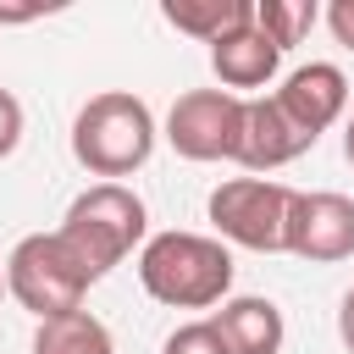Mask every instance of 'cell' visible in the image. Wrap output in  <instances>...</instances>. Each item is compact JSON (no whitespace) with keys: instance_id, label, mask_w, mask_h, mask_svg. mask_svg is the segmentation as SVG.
<instances>
[{"instance_id":"cell-1","label":"cell","mask_w":354,"mask_h":354,"mask_svg":"<svg viewBox=\"0 0 354 354\" xmlns=\"http://www.w3.org/2000/svg\"><path fill=\"white\" fill-rule=\"evenodd\" d=\"M138 282L149 299H160L171 310H210L232 288V254L221 238L171 227L138 249Z\"/></svg>"},{"instance_id":"cell-2","label":"cell","mask_w":354,"mask_h":354,"mask_svg":"<svg viewBox=\"0 0 354 354\" xmlns=\"http://www.w3.org/2000/svg\"><path fill=\"white\" fill-rule=\"evenodd\" d=\"M155 149V116L138 94L127 88H105L94 94L77 122H72V155L77 166H88L94 177L116 183V177H133Z\"/></svg>"},{"instance_id":"cell-3","label":"cell","mask_w":354,"mask_h":354,"mask_svg":"<svg viewBox=\"0 0 354 354\" xmlns=\"http://www.w3.org/2000/svg\"><path fill=\"white\" fill-rule=\"evenodd\" d=\"M144 199L133 194V188H122V183H94V188H83L72 205H66V216H61V238H66V249L88 266V277L100 282L111 266H122L127 254H133V243L144 238Z\"/></svg>"},{"instance_id":"cell-4","label":"cell","mask_w":354,"mask_h":354,"mask_svg":"<svg viewBox=\"0 0 354 354\" xmlns=\"http://www.w3.org/2000/svg\"><path fill=\"white\" fill-rule=\"evenodd\" d=\"M94 288L88 266L66 249L61 232H28L11 254H6V293L33 310L39 321H55V315H72L83 310V293Z\"/></svg>"},{"instance_id":"cell-5","label":"cell","mask_w":354,"mask_h":354,"mask_svg":"<svg viewBox=\"0 0 354 354\" xmlns=\"http://www.w3.org/2000/svg\"><path fill=\"white\" fill-rule=\"evenodd\" d=\"M288 205H293V188H282L271 177H227L210 194V221L227 243L277 254V249H288Z\"/></svg>"},{"instance_id":"cell-6","label":"cell","mask_w":354,"mask_h":354,"mask_svg":"<svg viewBox=\"0 0 354 354\" xmlns=\"http://www.w3.org/2000/svg\"><path fill=\"white\" fill-rule=\"evenodd\" d=\"M243 111H249V100H238L227 88H188V94H177V105L166 116V144L183 160H238Z\"/></svg>"},{"instance_id":"cell-7","label":"cell","mask_w":354,"mask_h":354,"mask_svg":"<svg viewBox=\"0 0 354 354\" xmlns=\"http://www.w3.org/2000/svg\"><path fill=\"white\" fill-rule=\"evenodd\" d=\"M288 254L299 260H315V266H332V260H348L354 254V199L348 194H299L293 188V205H288Z\"/></svg>"},{"instance_id":"cell-8","label":"cell","mask_w":354,"mask_h":354,"mask_svg":"<svg viewBox=\"0 0 354 354\" xmlns=\"http://www.w3.org/2000/svg\"><path fill=\"white\" fill-rule=\"evenodd\" d=\"M310 144H315V133H304V127L277 105V94H271V100H249V111H243V138H238V166H249V171H277V166L299 160Z\"/></svg>"},{"instance_id":"cell-9","label":"cell","mask_w":354,"mask_h":354,"mask_svg":"<svg viewBox=\"0 0 354 354\" xmlns=\"http://www.w3.org/2000/svg\"><path fill=\"white\" fill-rule=\"evenodd\" d=\"M277 105H282L304 133H315V138H321V133L343 116V105H348V77H343L332 61H310V66H299V72H288V77H282Z\"/></svg>"},{"instance_id":"cell-10","label":"cell","mask_w":354,"mask_h":354,"mask_svg":"<svg viewBox=\"0 0 354 354\" xmlns=\"http://www.w3.org/2000/svg\"><path fill=\"white\" fill-rule=\"evenodd\" d=\"M277 61H282V50H277L254 22L210 44V66H216V77L227 83V94H232V88H266V83L277 77Z\"/></svg>"},{"instance_id":"cell-11","label":"cell","mask_w":354,"mask_h":354,"mask_svg":"<svg viewBox=\"0 0 354 354\" xmlns=\"http://www.w3.org/2000/svg\"><path fill=\"white\" fill-rule=\"evenodd\" d=\"M210 326L221 332L227 354H277V348H282V310H277L271 299H254V293L227 299V304L210 315Z\"/></svg>"},{"instance_id":"cell-12","label":"cell","mask_w":354,"mask_h":354,"mask_svg":"<svg viewBox=\"0 0 354 354\" xmlns=\"http://www.w3.org/2000/svg\"><path fill=\"white\" fill-rule=\"evenodd\" d=\"M160 17L177 28V33H194L205 44L238 33L254 22V6L249 0H160Z\"/></svg>"},{"instance_id":"cell-13","label":"cell","mask_w":354,"mask_h":354,"mask_svg":"<svg viewBox=\"0 0 354 354\" xmlns=\"http://www.w3.org/2000/svg\"><path fill=\"white\" fill-rule=\"evenodd\" d=\"M33 354H116V348H111L105 321H94L88 310H72V315L39 321V332H33Z\"/></svg>"},{"instance_id":"cell-14","label":"cell","mask_w":354,"mask_h":354,"mask_svg":"<svg viewBox=\"0 0 354 354\" xmlns=\"http://www.w3.org/2000/svg\"><path fill=\"white\" fill-rule=\"evenodd\" d=\"M254 28H260L277 50H293V44L315 28V0H260V6H254Z\"/></svg>"},{"instance_id":"cell-15","label":"cell","mask_w":354,"mask_h":354,"mask_svg":"<svg viewBox=\"0 0 354 354\" xmlns=\"http://www.w3.org/2000/svg\"><path fill=\"white\" fill-rule=\"evenodd\" d=\"M160 354H227V343H221V332H216L210 321H188V326H177V332L166 337Z\"/></svg>"},{"instance_id":"cell-16","label":"cell","mask_w":354,"mask_h":354,"mask_svg":"<svg viewBox=\"0 0 354 354\" xmlns=\"http://www.w3.org/2000/svg\"><path fill=\"white\" fill-rule=\"evenodd\" d=\"M22 144V100L11 88H0V160Z\"/></svg>"},{"instance_id":"cell-17","label":"cell","mask_w":354,"mask_h":354,"mask_svg":"<svg viewBox=\"0 0 354 354\" xmlns=\"http://www.w3.org/2000/svg\"><path fill=\"white\" fill-rule=\"evenodd\" d=\"M326 28H332L337 44L354 50V0H332V6H326Z\"/></svg>"},{"instance_id":"cell-18","label":"cell","mask_w":354,"mask_h":354,"mask_svg":"<svg viewBox=\"0 0 354 354\" xmlns=\"http://www.w3.org/2000/svg\"><path fill=\"white\" fill-rule=\"evenodd\" d=\"M337 337H343V348L354 354V288L343 293V310H337Z\"/></svg>"},{"instance_id":"cell-19","label":"cell","mask_w":354,"mask_h":354,"mask_svg":"<svg viewBox=\"0 0 354 354\" xmlns=\"http://www.w3.org/2000/svg\"><path fill=\"white\" fill-rule=\"evenodd\" d=\"M50 6H0V22H33V17H44Z\"/></svg>"},{"instance_id":"cell-20","label":"cell","mask_w":354,"mask_h":354,"mask_svg":"<svg viewBox=\"0 0 354 354\" xmlns=\"http://www.w3.org/2000/svg\"><path fill=\"white\" fill-rule=\"evenodd\" d=\"M343 155H348V166H354V116H348V127H343Z\"/></svg>"},{"instance_id":"cell-21","label":"cell","mask_w":354,"mask_h":354,"mask_svg":"<svg viewBox=\"0 0 354 354\" xmlns=\"http://www.w3.org/2000/svg\"><path fill=\"white\" fill-rule=\"evenodd\" d=\"M0 293H6V260H0Z\"/></svg>"}]
</instances>
